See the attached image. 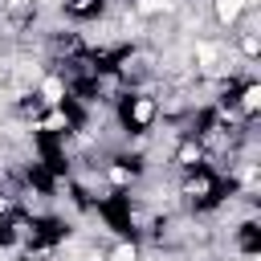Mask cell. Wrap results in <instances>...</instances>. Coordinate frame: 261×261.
<instances>
[{
    "mask_svg": "<svg viewBox=\"0 0 261 261\" xmlns=\"http://www.w3.org/2000/svg\"><path fill=\"white\" fill-rule=\"evenodd\" d=\"M196 57H200V61H204V65H208V61H212V57H216V49H212V45H200V49H196Z\"/></svg>",
    "mask_w": 261,
    "mask_h": 261,
    "instance_id": "6",
    "label": "cell"
},
{
    "mask_svg": "<svg viewBox=\"0 0 261 261\" xmlns=\"http://www.w3.org/2000/svg\"><path fill=\"white\" fill-rule=\"evenodd\" d=\"M257 102H261V90L249 86V90H245V110H257Z\"/></svg>",
    "mask_w": 261,
    "mask_h": 261,
    "instance_id": "3",
    "label": "cell"
},
{
    "mask_svg": "<svg viewBox=\"0 0 261 261\" xmlns=\"http://www.w3.org/2000/svg\"><path fill=\"white\" fill-rule=\"evenodd\" d=\"M86 261H102V257H86Z\"/></svg>",
    "mask_w": 261,
    "mask_h": 261,
    "instance_id": "9",
    "label": "cell"
},
{
    "mask_svg": "<svg viewBox=\"0 0 261 261\" xmlns=\"http://www.w3.org/2000/svg\"><path fill=\"white\" fill-rule=\"evenodd\" d=\"M135 114H139V122H147V118H151V102H139V106H135Z\"/></svg>",
    "mask_w": 261,
    "mask_h": 261,
    "instance_id": "7",
    "label": "cell"
},
{
    "mask_svg": "<svg viewBox=\"0 0 261 261\" xmlns=\"http://www.w3.org/2000/svg\"><path fill=\"white\" fill-rule=\"evenodd\" d=\"M139 8H143V12H155V8H171V0H143Z\"/></svg>",
    "mask_w": 261,
    "mask_h": 261,
    "instance_id": "5",
    "label": "cell"
},
{
    "mask_svg": "<svg viewBox=\"0 0 261 261\" xmlns=\"http://www.w3.org/2000/svg\"><path fill=\"white\" fill-rule=\"evenodd\" d=\"M196 155H200V151H196V147H184V151H179V163H192V159H196Z\"/></svg>",
    "mask_w": 261,
    "mask_h": 261,
    "instance_id": "8",
    "label": "cell"
},
{
    "mask_svg": "<svg viewBox=\"0 0 261 261\" xmlns=\"http://www.w3.org/2000/svg\"><path fill=\"white\" fill-rule=\"evenodd\" d=\"M114 261H135V249H130V245H118V249H114Z\"/></svg>",
    "mask_w": 261,
    "mask_h": 261,
    "instance_id": "4",
    "label": "cell"
},
{
    "mask_svg": "<svg viewBox=\"0 0 261 261\" xmlns=\"http://www.w3.org/2000/svg\"><path fill=\"white\" fill-rule=\"evenodd\" d=\"M61 94H65V86H61L57 77H45V86H41V98H45V102H61Z\"/></svg>",
    "mask_w": 261,
    "mask_h": 261,
    "instance_id": "2",
    "label": "cell"
},
{
    "mask_svg": "<svg viewBox=\"0 0 261 261\" xmlns=\"http://www.w3.org/2000/svg\"><path fill=\"white\" fill-rule=\"evenodd\" d=\"M241 8H245V0H216V16H220L224 24H232V20L241 16Z\"/></svg>",
    "mask_w": 261,
    "mask_h": 261,
    "instance_id": "1",
    "label": "cell"
}]
</instances>
